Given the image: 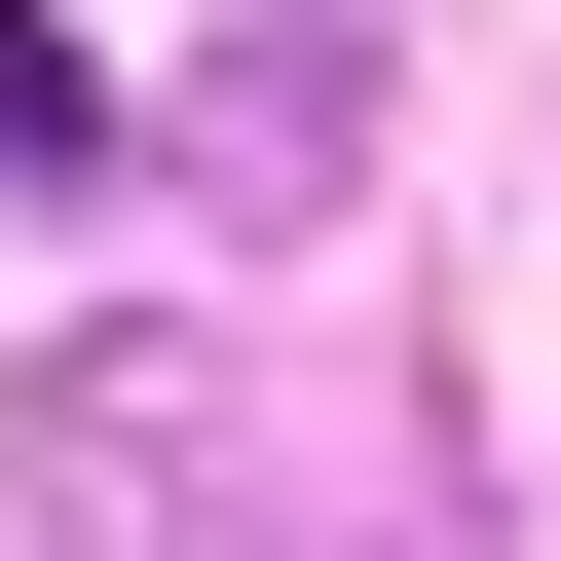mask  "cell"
I'll return each instance as SVG.
<instances>
[{"mask_svg": "<svg viewBox=\"0 0 561 561\" xmlns=\"http://www.w3.org/2000/svg\"><path fill=\"white\" fill-rule=\"evenodd\" d=\"M337 76H375L337 0H262V38H225V113H187V187H300V150H337Z\"/></svg>", "mask_w": 561, "mask_h": 561, "instance_id": "6da1fadb", "label": "cell"}, {"mask_svg": "<svg viewBox=\"0 0 561 561\" xmlns=\"http://www.w3.org/2000/svg\"><path fill=\"white\" fill-rule=\"evenodd\" d=\"M0 150H38V187H113V76H76V0H0Z\"/></svg>", "mask_w": 561, "mask_h": 561, "instance_id": "7a4b0ae2", "label": "cell"}]
</instances>
